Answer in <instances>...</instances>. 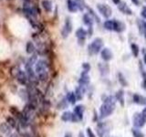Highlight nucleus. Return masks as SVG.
<instances>
[{
  "instance_id": "1",
  "label": "nucleus",
  "mask_w": 146,
  "mask_h": 137,
  "mask_svg": "<svg viewBox=\"0 0 146 137\" xmlns=\"http://www.w3.org/2000/svg\"><path fill=\"white\" fill-rule=\"evenodd\" d=\"M103 102H104L103 104L100 106V114L102 119L107 118L111 115L114 112V110H115V103H116L115 98L113 96H107L104 99Z\"/></svg>"
},
{
  "instance_id": "2",
  "label": "nucleus",
  "mask_w": 146,
  "mask_h": 137,
  "mask_svg": "<svg viewBox=\"0 0 146 137\" xmlns=\"http://www.w3.org/2000/svg\"><path fill=\"white\" fill-rule=\"evenodd\" d=\"M104 46V42L102 39L100 38H96L94 39L91 43L88 46V53L90 56H94V55H97L102 50Z\"/></svg>"
},
{
  "instance_id": "3",
  "label": "nucleus",
  "mask_w": 146,
  "mask_h": 137,
  "mask_svg": "<svg viewBox=\"0 0 146 137\" xmlns=\"http://www.w3.org/2000/svg\"><path fill=\"white\" fill-rule=\"evenodd\" d=\"M97 9L99 13L105 18L111 17L112 15V9L111 7L106 4H97Z\"/></svg>"
},
{
  "instance_id": "4",
  "label": "nucleus",
  "mask_w": 146,
  "mask_h": 137,
  "mask_svg": "<svg viewBox=\"0 0 146 137\" xmlns=\"http://www.w3.org/2000/svg\"><path fill=\"white\" fill-rule=\"evenodd\" d=\"M132 122L135 128H141L145 125L146 123V119L143 117L141 112H136L133 117H132Z\"/></svg>"
},
{
  "instance_id": "5",
  "label": "nucleus",
  "mask_w": 146,
  "mask_h": 137,
  "mask_svg": "<svg viewBox=\"0 0 146 137\" xmlns=\"http://www.w3.org/2000/svg\"><path fill=\"white\" fill-rule=\"evenodd\" d=\"M47 68H48V62L45 59H39V61H36L35 65V72L38 76L44 72H47Z\"/></svg>"
},
{
  "instance_id": "6",
  "label": "nucleus",
  "mask_w": 146,
  "mask_h": 137,
  "mask_svg": "<svg viewBox=\"0 0 146 137\" xmlns=\"http://www.w3.org/2000/svg\"><path fill=\"white\" fill-rule=\"evenodd\" d=\"M72 21H71V18L70 17H67L66 19H65V24H64V27L61 30V35L64 39L68 38V36L71 33L72 31Z\"/></svg>"
},
{
  "instance_id": "7",
  "label": "nucleus",
  "mask_w": 146,
  "mask_h": 137,
  "mask_svg": "<svg viewBox=\"0 0 146 137\" xmlns=\"http://www.w3.org/2000/svg\"><path fill=\"white\" fill-rule=\"evenodd\" d=\"M87 36H88V31L84 29L83 27H80V29L76 30V37L80 46H83L85 44V39Z\"/></svg>"
},
{
  "instance_id": "8",
  "label": "nucleus",
  "mask_w": 146,
  "mask_h": 137,
  "mask_svg": "<svg viewBox=\"0 0 146 137\" xmlns=\"http://www.w3.org/2000/svg\"><path fill=\"white\" fill-rule=\"evenodd\" d=\"M118 9L120 10L122 14H124V15H127V16H131L133 12H132L131 9L129 7V6L127 5L126 2L124 1H121L120 4L118 5Z\"/></svg>"
},
{
  "instance_id": "9",
  "label": "nucleus",
  "mask_w": 146,
  "mask_h": 137,
  "mask_svg": "<svg viewBox=\"0 0 146 137\" xmlns=\"http://www.w3.org/2000/svg\"><path fill=\"white\" fill-rule=\"evenodd\" d=\"M23 11L26 14V15L29 17V18L30 17H36V15H38V12H36V9L35 7H32L29 5L25 4L24 7H23Z\"/></svg>"
},
{
  "instance_id": "10",
  "label": "nucleus",
  "mask_w": 146,
  "mask_h": 137,
  "mask_svg": "<svg viewBox=\"0 0 146 137\" xmlns=\"http://www.w3.org/2000/svg\"><path fill=\"white\" fill-rule=\"evenodd\" d=\"M17 80L22 85H27V81H29V77H27V73L23 70H18L17 73Z\"/></svg>"
},
{
  "instance_id": "11",
  "label": "nucleus",
  "mask_w": 146,
  "mask_h": 137,
  "mask_svg": "<svg viewBox=\"0 0 146 137\" xmlns=\"http://www.w3.org/2000/svg\"><path fill=\"white\" fill-rule=\"evenodd\" d=\"M100 57L104 61H110L113 58V53L110 49L103 48L102 51H100Z\"/></svg>"
},
{
  "instance_id": "12",
  "label": "nucleus",
  "mask_w": 146,
  "mask_h": 137,
  "mask_svg": "<svg viewBox=\"0 0 146 137\" xmlns=\"http://www.w3.org/2000/svg\"><path fill=\"white\" fill-rule=\"evenodd\" d=\"M96 129H97V134L99 137H104L105 134L109 131L106 122H99Z\"/></svg>"
},
{
  "instance_id": "13",
  "label": "nucleus",
  "mask_w": 146,
  "mask_h": 137,
  "mask_svg": "<svg viewBox=\"0 0 146 137\" xmlns=\"http://www.w3.org/2000/svg\"><path fill=\"white\" fill-rule=\"evenodd\" d=\"M89 83H90V76L88 74V72L82 71L81 74H80V80H79L80 86L86 87V86L89 85Z\"/></svg>"
},
{
  "instance_id": "14",
  "label": "nucleus",
  "mask_w": 146,
  "mask_h": 137,
  "mask_svg": "<svg viewBox=\"0 0 146 137\" xmlns=\"http://www.w3.org/2000/svg\"><path fill=\"white\" fill-rule=\"evenodd\" d=\"M126 29V25L121 20H117V19H114V27H113V30L117 32V33H121Z\"/></svg>"
},
{
  "instance_id": "15",
  "label": "nucleus",
  "mask_w": 146,
  "mask_h": 137,
  "mask_svg": "<svg viewBox=\"0 0 146 137\" xmlns=\"http://www.w3.org/2000/svg\"><path fill=\"white\" fill-rule=\"evenodd\" d=\"M82 20H83V23L88 27V29H93V23H94V19L90 17V14L85 13L83 17H82Z\"/></svg>"
},
{
  "instance_id": "16",
  "label": "nucleus",
  "mask_w": 146,
  "mask_h": 137,
  "mask_svg": "<svg viewBox=\"0 0 146 137\" xmlns=\"http://www.w3.org/2000/svg\"><path fill=\"white\" fill-rule=\"evenodd\" d=\"M0 132L4 134L5 135H10L12 132V127L8 124L7 122H2L0 124Z\"/></svg>"
},
{
  "instance_id": "17",
  "label": "nucleus",
  "mask_w": 146,
  "mask_h": 137,
  "mask_svg": "<svg viewBox=\"0 0 146 137\" xmlns=\"http://www.w3.org/2000/svg\"><path fill=\"white\" fill-rule=\"evenodd\" d=\"M132 100H133V102H135L137 104H140V105L146 104V98L144 96L138 94V93L133 94V96H132Z\"/></svg>"
},
{
  "instance_id": "18",
  "label": "nucleus",
  "mask_w": 146,
  "mask_h": 137,
  "mask_svg": "<svg viewBox=\"0 0 146 137\" xmlns=\"http://www.w3.org/2000/svg\"><path fill=\"white\" fill-rule=\"evenodd\" d=\"M67 7H68V10L71 13H76L78 10H79V7H78L77 3L74 1V0H68Z\"/></svg>"
},
{
  "instance_id": "19",
  "label": "nucleus",
  "mask_w": 146,
  "mask_h": 137,
  "mask_svg": "<svg viewBox=\"0 0 146 137\" xmlns=\"http://www.w3.org/2000/svg\"><path fill=\"white\" fill-rule=\"evenodd\" d=\"M83 112H84V106H82V105H77L74 108V112L73 113L78 117L80 121H81L83 119Z\"/></svg>"
},
{
  "instance_id": "20",
  "label": "nucleus",
  "mask_w": 146,
  "mask_h": 137,
  "mask_svg": "<svg viewBox=\"0 0 146 137\" xmlns=\"http://www.w3.org/2000/svg\"><path fill=\"white\" fill-rule=\"evenodd\" d=\"M99 70L102 76H106L109 74L110 67L107 63H99Z\"/></svg>"
},
{
  "instance_id": "21",
  "label": "nucleus",
  "mask_w": 146,
  "mask_h": 137,
  "mask_svg": "<svg viewBox=\"0 0 146 137\" xmlns=\"http://www.w3.org/2000/svg\"><path fill=\"white\" fill-rule=\"evenodd\" d=\"M41 6H42L46 12L49 13L52 11V2L50 0H42L41 1Z\"/></svg>"
},
{
  "instance_id": "22",
  "label": "nucleus",
  "mask_w": 146,
  "mask_h": 137,
  "mask_svg": "<svg viewBox=\"0 0 146 137\" xmlns=\"http://www.w3.org/2000/svg\"><path fill=\"white\" fill-rule=\"evenodd\" d=\"M139 67H140V71H141V77H143V88L144 90H146V70H144L143 62L141 61H139Z\"/></svg>"
},
{
  "instance_id": "23",
  "label": "nucleus",
  "mask_w": 146,
  "mask_h": 137,
  "mask_svg": "<svg viewBox=\"0 0 146 137\" xmlns=\"http://www.w3.org/2000/svg\"><path fill=\"white\" fill-rule=\"evenodd\" d=\"M36 61H38V55H36V54H33L29 59H27V63H26L25 67L33 68L34 65H36Z\"/></svg>"
},
{
  "instance_id": "24",
  "label": "nucleus",
  "mask_w": 146,
  "mask_h": 137,
  "mask_svg": "<svg viewBox=\"0 0 146 137\" xmlns=\"http://www.w3.org/2000/svg\"><path fill=\"white\" fill-rule=\"evenodd\" d=\"M115 99L121 103V106H123L124 105V91L122 90H119L115 94Z\"/></svg>"
},
{
  "instance_id": "25",
  "label": "nucleus",
  "mask_w": 146,
  "mask_h": 137,
  "mask_svg": "<svg viewBox=\"0 0 146 137\" xmlns=\"http://www.w3.org/2000/svg\"><path fill=\"white\" fill-rule=\"evenodd\" d=\"M86 9H87V10H88V14H90V17H92L96 22H97V23H100V17L97 15V14L95 13V11L93 10L92 8L87 6V7H86Z\"/></svg>"
},
{
  "instance_id": "26",
  "label": "nucleus",
  "mask_w": 146,
  "mask_h": 137,
  "mask_svg": "<svg viewBox=\"0 0 146 137\" xmlns=\"http://www.w3.org/2000/svg\"><path fill=\"white\" fill-rule=\"evenodd\" d=\"M117 77H118V81H119V83H120L121 86H123V87H127V86H128V81H127V80L125 79L124 75H123L121 72H118V73H117Z\"/></svg>"
},
{
  "instance_id": "27",
  "label": "nucleus",
  "mask_w": 146,
  "mask_h": 137,
  "mask_svg": "<svg viewBox=\"0 0 146 137\" xmlns=\"http://www.w3.org/2000/svg\"><path fill=\"white\" fill-rule=\"evenodd\" d=\"M84 91H85L84 87H82V86L77 87V89L75 90V95L77 97V100H80L82 98H83V92H84Z\"/></svg>"
},
{
  "instance_id": "28",
  "label": "nucleus",
  "mask_w": 146,
  "mask_h": 137,
  "mask_svg": "<svg viewBox=\"0 0 146 137\" xmlns=\"http://www.w3.org/2000/svg\"><path fill=\"white\" fill-rule=\"evenodd\" d=\"M103 27L105 29H107L109 31H111L113 30V27H114V19H108L104 22Z\"/></svg>"
},
{
  "instance_id": "29",
  "label": "nucleus",
  "mask_w": 146,
  "mask_h": 137,
  "mask_svg": "<svg viewBox=\"0 0 146 137\" xmlns=\"http://www.w3.org/2000/svg\"><path fill=\"white\" fill-rule=\"evenodd\" d=\"M131 53L133 55V57L137 58L139 56V53H140V48L139 46L135 44V43H131Z\"/></svg>"
},
{
  "instance_id": "30",
  "label": "nucleus",
  "mask_w": 146,
  "mask_h": 137,
  "mask_svg": "<svg viewBox=\"0 0 146 137\" xmlns=\"http://www.w3.org/2000/svg\"><path fill=\"white\" fill-rule=\"evenodd\" d=\"M67 100L71 104H75L76 102H77V97H76V95H75V92H68L67 93Z\"/></svg>"
},
{
  "instance_id": "31",
  "label": "nucleus",
  "mask_w": 146,
  "mask_h": 137,
  "mask_svg": "<svg viewBox=\"0 0 146 137\" xmlns=\"http://www.w3.org/2000/svg\"><path fill=\"white\" fill-rule=\"evenodd\" d=\"M72 117L73 113H71L70 112H65L61 115V120L63 122H72Z\"/></svg>"
},
{
  "instance_id": "32",
  "label": "nucleus",
  "mask_w": 146,
  "mask_h": 137,
  "mask_svg": "<svg viewBox=\"0 0 146 137\" xmlns=\"http://www.w3.org/2000/svg\"><path fill=\"white\" fill-rule=\"evenodd\" d=\"M26 50H27V54H32V53L35 52L36 47H35V45L33 44V42H32V41H29V42L27 43Z\"/></svg>"
},
{
  "instance_id": "33",
  "label": "nucleus",
  "mask_w": 146,
  "mask_h": 137,
  "mask_svg": "<svg viewBox=\"0 0 146 137\" xmlns=\"http://www.w3.org/2000/svg\"><path fill=\"white\" fill-rule=\"evenodd\" d=\"M77 3L78 7H79V10L80 11H83L87 7V4L85 2V0H74Z\"/></svg>"
},
{
  "instance_id": "34",
  "label": "nucleus",
  "mask_w": 146,
  "mask_h": 137,
  "mask_svg": "<svg viewBox=\"0 0 146 137\" xmlns=\"http://www.w3.org/2000/svg\"><path fill=\"white\" fill-rule=\"evenodd\" d=\"M131 134L133 135V137H144V134H143V132H141L139 129H137V128H132Z\"/></svg>"
},
{
  "instance_id": "35",
  "label": "nucleus",
  "mask_w": 146,
  "mask_h": 137,
  "mask_svg": "<svg viewBox=\"0 0 146 137\" xmlns=\"http://www.w3.org/2000/svg\"><path fill=\"white\" fill-rule=\"evenodd\" d=\"M7 122L8 124L10 125L12 128L17 126V122H16L15 119L12 118V117H7Z\"/></svg>"
},
{
  "instance_id": "36",
  "label": "nucleus",
  "mask_w": 146,
  "mask_h": 137,
  "mask_svg": "<svg viewBox=\"0 0 146 137\" xmlns=\"http://www.w3.org/2000/svg\"><path fill=\"white\" fill-rule=\"evenodd\" d=\"M90 64L88 63V62H84L83 64H82V70H83V71H86V72H89L90 70Z\"/></svg>"
},
{
  "instance_id": "37",
  "label": "nucleus",
  "mask_w": 146,
  "mask_h": 137,
  "mask_svg": "<svg viewBox=\"0 0 146 137\" xmlns=\"http://www.w3.org/2000/svg\"><path fill=\"white\" fill-rule=\"evenodd\" d=\"M58 109H65V108H67V103H66V100L64 99V100H61V102L59 103V105H58Z\"/></svg>"
},
{
  "instance_id": "38",
  "label": "nucleus",
  "mask_w": 146,
  "mask_h": 137,
  "mask_svg": "<svg viewBox=\"0 0 146 137\" xmlns=\"http://www.w3.org/2000/svg\"><path fill=\"white\" fill-rule=\"evenodd\" d=\"M87 134H88V137H96L94 132H92V130H91L90 128H88V129H87Z\"/></svg>"
},
{
  "instance_id": "39",
  "label": "nucleus",
  "mask_w": 146,
  "mask_h": 137,
  "mask_svg": "<svg viewBox=\"0 0 146 137\" xmlns=\"http://www.w3.org/2000/svg\"><path fill=\"white\" fill-rule=\"evenodd\" d=\"M141 17H143V18H145V19H146V7L143 8V11H141Z\"/></svg>"
},
{
  "instance_id": "40",
  "label": "nucleus",
  "mask_w": 146,
  "mask_h": 137,
  "mask_svg": "<svg viewBox=\"0 0 146 137\" xmlns=\"http://www.w3.org/2000/svg\"><path fill=\"white\" fill-rule=\"evenodd\" d=\"M131 3L133 4V5H135V6H140V0H131Z\"/></svg>"
},
{
  "instance_id": "41",
  "label": "nucleus",
  "mask_w": 146,
  "mask_h": 137,
  "mask_svg": "<svg viewBox=\"0 0 146 137\" xmlns=\"http://www.w3.org/2000/svg\"><path fill=\"white\" fill-rule=\"evenodd\" d=\"M111 1L113 2V4H115V5H117V6H118V5L121 2V0H111Z\"/></svg>"
},
{
  "instance_id": "42",
  "label": "nucleus",
  "mask_w": 146,
  "mask_h": 137,
  "mask_svg": "<svg viewBox=\"0 0 146 137\" xmlns=\"http://www.w3.org/2000/svg\"><path fill=\"white\" fill-rule=\"evenodd\" d=\"M9 137H20V136L18 135L17 132H13V134H11L10 135H9Z\"/></svg>"
},
{
  "instance_id": "43",
  "label": "nucleus",
  "mask_w": 146,
  "mask_h": 137,
  "mask_svg": "<svg viewBox=\"0 0 146 137\" xmlns=\"http://www.w3.org/2000/svg\"><path fill=\"white\" fill-rule=\"evenodd\" d=\"M141 114H143V117L146 119V108H144V109L143 110V112H141Z\"/></svg>"
},
{
  "instance_id": "44",
  "label": "nucleus",
  "mask_w": 146,
  "mask_h": 137,
  "mask_svg": "<svg viewBox=\"0 0 146 137\" xmlns=\"http://www.w3.org/2000/svg\"><path fill=\"white\" fill-rule=\"evenodd\" d=\"M143 61L146 64V51H143Z\"/></svg>"
},
{
  "instance_id": "45",
  "label": "nucleus",
  "mask_w": 146,
  "mask_h": 137,
  "mask_svg": "<svg viewBox=\"0 0 146 137\" xmlns=\"http://www.w3.org/2000/svg\"><path fill=\"white\" fill-rule=\"evenodd\" d=\"M79 137H85L84 136V134L82 132H80V134H79Z\"/></svg>"
},
{
  "instance_id": "46",
  "label": "nucleus",
  "mask_w": 146,
  "mask_h": 137,
  "mask_svg": "<svg viewBox=\"0 0 146 137\" xmlns=\"http://www.w3.org/2000/svg\"><path fill=\"white\" fill-rule=\"evenodd\" d=\"M65 137H71V134H66Z\"/></svg>"
},
{
  "instance_id": "47",
  "label": "nucleus",
  "mask_w": 146,
  "mask_h": 137,
  "mask_svg": "<svg viewBox=\"0 0 146 137\" xmlns=\"http://www.w3.org/2000/svg\"><path fill=\"white\" fill-rule=\"evenodd\" d=\"M26 1H27V2H29V1H30V0H26Z\"/></svg>"
},
{
  "instance_id": "48",
  "label": "nucleus",
  "mask_w": 146,
  "mask_h": 137,
  "mask_svg": "<svg viewBox=\"0 0 146 137\" xmlns=\"http://www.w3.org/2000/svg\"><path fill=\"white\" fill-rule=\"evenodd\" d=\"M144 1H145V3H146V0H144Z\"/></svg>"
}]
</instances>
